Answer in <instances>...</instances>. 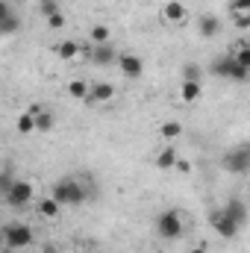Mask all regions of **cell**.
I'll list each match as a JSON object with an SVG mask.
<instances>
[{
    "label": "cell",
    "instance_id": "cell-1",
    "mask_svg": "<svg viewBox=\"0 0 250 253\" xmlns=\"http://www.w3.org/2000/svg\"><path fill=\"white\" fill-rule=\"evenodd\" d=\"M50 197H53L59 206H80V203H85L88 191H85V186H83L77 177H62V180H56Z\"/></svg>",
    "mask_w": 250,
    "mask_h": 253
},
{
    "label": "cell",
    "instance_id": "cell-2",
    "mask_svg": "<svg viewBox=\"0 0 250 253\" xmlns=\"http://www.w3.org/2000/svg\"><path fill=\"white\" fill-rule=\"evenodd\" d=\"M183 212L180 209H165V212H159L156 215V236L159 239H165V242H174V239H180L183 236Z\"/></svg>",
    "mask_w": 250,
    "mask_h": 253
},
{
    "label": "cell",
    "instance_id": "cell-3",
    "mask_svg": "<svg viewBox=\"0 0 250 253\" xmlns=\"http://www.w3.org/2000/svg\"><path fill=\"white\" fill-rule=\"evenodd\" d=\"M0 239H3V245H6L9 251H27V248L33 245L36 233H33V227L15 221V224H6V227L0 230Z\"/></svg>",
    "mask_w": 250,
    "mask_h": 253
},
{
    "label": "cell",
    "instance_id": "cell-4",
    "mask_svg": "<svg viewBox=\"0 0 250 253\" xmlns=\"http://www.w3.org/2000/svg\"><path fill=\"white\" fill-rule=\"evenodd\" d=\"M212 74L215 77H221V80H233V83H248L250 77V68H242V65L236 62L230 53H224V56H218L215 62H212Z\"/></svg>",
    "mask_w": 250,
    "mask_h": 253
},
{
    "label": "cell",
    "instance_id": "cell-5",
    "mask_svg": "<svg viewBox=\"0 0 250 253\" xmlns=\"http://www.w3.org/2000/svg\"><path fill=\"white\" fill-rule=\"evenodd\" d=\"M33 197H36V186H33L30 180H12L9 191L3 194V200H6L9 206H15V209L30 206V203H33Z\"/></svg>",
    "mask_w": 250,
    "mask_h": 253
},
{
    "label": "cell",
    "instance_id": "cell-6",
    "mask_svg": "<svg viewBox=\"0 0 250 253\" xmlns=\"http://www.w3.org/2000/svg\"><path fill=\"white\" fill-rule=\"evenodd\" d=\"M221 162H224V168H227L230 174H248L250 171V147L248 144H239V147L227 150Z\"/></svg>",
    "mask_w": 250,
    "mask_h": 253
},
{
    "label": "cell",
    "instance_id": "cell-7",
    "mask_svg": "<svg viewBox=\"0 0 250 253\" xmlns=\"http://www.w3.org/2000/svg\"><path fill=\"white\" fill-rule=\"evenodd\" d=\"M209 227H212L221 239H227V242H230V239H236V236H239V230H242L236 221H230V218H227V212H224V209H215V212L209 215Z\"/></svg>",
    "mask_w": 250,
    "mask_h": 253
},
{
    "label": "cell",
    "instance_id": "cell-8",
    "mask_svg": "<svg viewBox=\"0 0 250 253\" xmlns=\"http://www.w3.org/2000/svg\"><path fill=\"white\" fill-rule=\"evenodd\" d=\"M159 15H162L165 24H171V27H183L186 18H188V9H186V3H180V0H168V3L159 9Z\"/></svg>",
    "mask_w": 250,
    "mask_h": 253
},
{
    "label": "cell",
    "instance_id": "cell-9",
    "mask_svg": "<svg viewBox=\"0 0 250 253\" xmlns=\"http://www.w3.org/2000/svg\"><path fill=\"white\" fill-rule=\"evenodd\" d=\"M118 68H121V74H124L126 80H141V74H144V62H141V56H135V53H118Z\"/></svg>",
    "mask_w": 250,
    "mask_h": 253
},
{
    "label": "cell",
    "instance_id": "cell-10",
    "mask_svg": "<svg viewBox=\"0 0 250 253\" xmlns=\"http://www.w3.org/2000/svg\"><path fill=\"white\" fill-rule=\"evenodd\" d=\"M221 209H224V212H227V218H230V221H236L239 227H245V224H248V206H245V200H242V197H230Z\"/></svg>",
    "mask_w": 250,
    "mask_h": 253
},
{
    "label": "cell",
    "instance_id": "cell-11",
    "mask_svg": "<svg viewBox=\"0 0 250 253\" xmlns=\"http://www.w3.org/2000/svg\"><path fill=\"white\" fill-rule=\"evenodd\" d=\"M88 59L94 65H100V68H106V65H112L118 59V50L112 47V42H109V44H94V47L88 50Z\"/></svg>",
    "mask_w": 250,
    "mask_h": 253
},
{
    "label": "cell",
    "instance_id": "cell-12",
    "mask_svg": "<svg viewBox=\"0 0 250 253\" xmlns=\"http://www.w3.org/2000/svg\"><path fill=\"white\" fill-rule=\"evenodd\" d=\"M221 30H224V24H221L218 15H200V21H197V33H200L203 39H215Z\"/></svg>",
    "mask_w": 250,
    "mask_h": 253
},
{
    "label": "cell",
    "instance_id": "cell-13",
    "mask_svg": "<svg viewBox=\"0 0 250 253\" xmlns=\"http://www.w3.org/2000/svg\"><path fill=\"white\" fill-rule=\"evenodd\" d=\"M115 97V85L112 83H94L88 88V103H109Z\"/></svg>",
    "mask_w": 250,
    "mask_h": 253
},
{
    "label": "cell",
    "instance_id": "cell-14",
    "mask_svg": "<svg viewBox=\"0 0 250 253\" xmlns=\"http://www.w3.org/2000/svg\"><path fill=\"white\" fill-rule=\"evenodd\" d=\"M177 159H180V150H177L174 144H165V147L156 153V159H153V162H156V168H159V171H171Z\"/></svg>",
    "mask_w": 250,
    "mask_h": 253
},
{
    "label": "cell",
    "instance_id": "cell-15",
    "mask_svg": "<svg viewBox=\"0 0 250 253\" xmlns=\"http://www.w3.org/2000/svg\"><path fill=\"white\" fill-rule=\"evenodd\" d=\"M36 212H39V218H47V221H53L59 212H62V206L47 194V197H39V203H36Z\"/></svg>",
    "mask_w": 250,
    "mask_h": 253
},
{
    "label": "cell",
    "instance_id": "cell-16",
    "mask_svg": "<svg viewBox=\"0 0 250 253\" xmlns=\"http://www.w3.org/2000/svg\"><path fill=\"white\" fill-rule=\"evenodd\" d=\"M56 56H59V59H65V62H74L77 56H83V44H80V42L65 39V42H59V44H56Z\"/></svg>",
    "mask_w": 250,
    "mask_h": 253
},
{
    "label": "cell",
    "instance_id": "cell-17",
    "mask_svg": "<svg viewBox=\"0 0 250 253\" xmlns=\"http://www.w3.org/2000/svg\"><path fill=\"white\" fill-rule=\"evenodd\" d=\"M88 88L91 85L85 80H71L68 83V97L71 100H80V103H88Z\"/></svg>",
    "mask_w": 250,
    "mask_h": 253
},
{
    "label": "cell",
    "instance_id": "cell-18",
    "mask_svg": "<svg viewBox=\"0 0 250 253\" xmlns=\"http://www.w3.org/2000/svg\"><path fill=\"white\" fill-rule=\"evenodd\" d=\"M33 118H36V132H50V129L56 126V115H53L50 109H44V106H42Z\"/></svg>",
    "mask_w": 250,
    "mask_h": 253
},
{
    "label": "cell",
    "instance_id": "cell-19",
    "mask_svg": "<svg viewBox=\"0 0 250 253\" xmlns=\"http://www.w3.org/2000/svg\"><path fill=\"white\" fill-rule=\"evenodd\" d=\"M200 94H203V83H188V80L180 83V100L183 103H194Z\"/></svg>",
    "mask_w": 250,
    "mask_h": 253
},
{
    "label": "cell",
    "instance_id": "cell-20",
    "mask_svg": "<svg viewBox=\"0 0 250 253\" xmlns=\"http://www.w3.org/2000/svg\"><path fill=\"white\" fill-rule=\"evenodd\" d=\"M230 56L242 65V68H250V44H248V42H239V44L230 50Z\"/></svg>",
    "mask_w": 250,
    "mask_h": 253
},
{
    "label": "cell",
    "instance_id": "cell-21",
    "mask_svg": "<svg viewBox=\"0 0 250 253\" xmlns=\"http://www.w3.org/2000/svg\"><path fill=\"white\" fill-rule=\"evenodd\" d=\"M15 129H18L21 135H30V132H36V118H33L30 112H21V115L15 118Z\"/></svg>",
    "mask_w": 250,
    "mask_h": 253
},
{
    "label": "cell",
    "instance_id": "cell-22",
    "mask_svg": "<svg viewBox=\"0 0 250 253\" xmlns=\"http://www.w3.org/2000/svg\"><path fill=\"white\" fill-rule=\"evenodd\" d=\"M21 30V15L18 12H12L6 21H0V36H15Z\"/></svg>",
    "mask_w": 250,
    "mask_h": 253
},
{
    "label": "cell",
    "instance_id": "cell-23",
    "mask_svg": "<svg viewBox=\"0 0 250 253\" xmlns=\"http://www.w3.org/2000/svg\"><path fill=\"white\" fill-rule=\"evenodd\" d=\"M159 135L168 138V141H174V138L183 135V124H180V121H165V124L159 126Z\"/></svg>",
    "mask_w": 250,
    "mask_h": 253
},
{
    "label": "cell",
    "instance_id": "cell-24",
    "mask_svg": "<svg viewBox=\"0 0 250 253\" xmlns=\"http://www.w3.org/2000/svg\"><path fill=\"white\" fill-rule=\"evenodd\" d=\"M88 39H91L94 44H109V27H106V24H94L91 33H88Z\"/></svg>",
    "mask_w": 250,
    "mask_h": 253
},
{
    "label": "cell",
    "instance_id": "cell-25",
    "mask_svg": "<svg viewBox=\"0 0 250 253\" xmlns=\"http://www.w3.org/2000/svg\"><path fill=\"white\" fill-rule=\"evenodd\" d=\"M183 80H188V83H203V68L197 62H188L183 68Z\"/></svg>",
    "mask_w": 250,
    "mask_h": 253
},
{
    "label": "cell",
    "instance_id": "cell-26",
    "mask_svg": "<svg viewBox=\"0 0 250 253\" xmlns=\"http://www.w3.org/2000/svg\"><path fill=\"white\" fill-rule=\"evenodd\" d=\"M39 12H42L44 18H50V15H56V12H62V6H59V0H39Z\"/></svg>",
    "mask_w": 250,
    "mask_h": 253
},
{
    "label": "cell",
    "instance_id": "cell-27",
    "mask_svg": "<svg viewBox=\"0 0 250 253\" xmlns=\"http://www.w3.org/2000/svg\"><path fill=\"white\" fill-rule=\"evenodd\" d=\"M233 15H250V0H230Z\"/></svg>",
    "mask_w": 250,
    "mask_h": 253
},
{
    "label": "cell",
    "instance_id": "cell-28",
    "mask_svg": "<svg viewBox=\"0 0 250 253\" xmlns=\"http://www.w3.org/2000/svg\"><path fill=\"white\" fill-rule=\"evenodd\" d=\"M12 180H15V177H12L9 171H0V197H3L6 191H9V186H12Z\"/></svg>",
    "mask_w": 250,
    "mask_h": 253
},
{
    "label": "cell",
    "instance_id": "cell-29",
    "mask_svg": "<svg viewBox=\"0 0 250 253\" xmlns=\"http://www.w3.org/2000/svg\"><path fill=\"white\" fill-rule=\"evenodd\" d=\"M47 27H50V30H62V27H65V15H62V12L50 15V18H47Z\"/></svg>",
    "mask_w": 250,
    "mask_h": 253
},
{
    "label": "cell",
    "instance_id": "cell-30",
    "mask_svg": "<svg viewBox=\"0 0 250 253\" xmlns=\"http://www.w3.org/2000/svg\"><path fill=\"white\" fill-rule=\"evenodd\" d=\"M12 12H15V9H12V3H9V0H0V21H6Z\"/></svg>",
    "mask_w": 250,
    "mask_h": 253
},
{
    "label": "cell",
    "instance_id": "cell-31",
    "mask_svg": "<svg viewBox=\"0 0 250 253\" xmlns=\"http://www.w3.org/2000/svg\"><path fill=\"white\" fill-rule=\"evenodd\" d=\"M174 168H177L180 174H191V162H188V159H177V162H174Z\"/></svg>",
    "mask_w": 250,
    "mask_h": 253
},
{
    "label": "cell",
    "instance_id": "cell-32",
    "mask_svg": "<svg viewBox=\"0 0 250 253\" xmlns=\"http://www.w3.org/2000/svg\"><path fill=\"white\" fill-rule=\"evenodd\" d=\"M233 18H236V27L239 30H248L250 27V15H233Z\"/></svg>",
    "mask_w": 250,
    "mask_h": 253
},
{
    "label": "cell",
    "instance_id": "cell-33",
    "mask_svg": "<svg viewBox=\"0 0 250 253\" xmlns=\"http://www.w3.org/2000/svg\"><path fill=\"white\" fill-rule=\"evenodd\" d=\"M42 253H59V248H56V245H44V251Z\"/></svg>",
    "mask_w": 250,
    "mask_h": 253
},
{
    "label": "cell",
    "instance_id": "cell-34",
    "mask_svg": "<svg viewBox=\"0 0 250 253\" xmlns=\"http://www.w3.org/2000/svg\"><path fill=\"white\" fill-rule=\"evenodd\" d=\"M191 253H209V251H206L203 245H197V248H194V251H191Z\"/></svg>",
    "mask_w": 250,
    "mask_h": 253
},
{
    "label": "cell",
    "instance_id": "cell-35",
    "mask_svg": "<svg viewBox=\"0 0 250 253\" xmlns=\"http://www.w3.org/2000/svg\"><path fill=\"white\" fill-rule=\"evenodd\" d=\"M0 245H3V239H0Z\"/></svg>",
    "mask_w": 250,
    "mask_h": 253
}]
</instances>
